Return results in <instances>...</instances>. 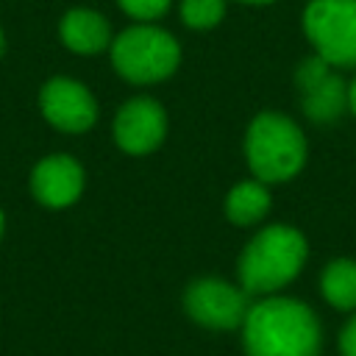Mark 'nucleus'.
<instances>
[{"mask_svg":"<svg viewBox=\"0 0 356 356\" xmlns=\"http://www.w3.org/2000/svg\"><path fill=\"white\" fill-rule=\"evenodd\" d=\"M245 356H320L323 328L312 306L286 295L250 303L242 323Z\"/></svg>","mask_w":356,"mask_h":356,"instance_id":"nucleus-1","label":"nucleus"},{"mask_svg":"<svg viewBox=\"0 0 356 356\" xmlns=\"http://www.w3.org/2000/svg\"><path fill=\"white\" fill-rule=\"evenodd\" d=\"M309 256L306 236L292 225H267L242 248L236 259V281L248 295H278L292 284Z\"/></svg>","mask_w":356,"mask_h":356,"instance_id":"nucleus-2","label":"nucleus"},{"mask_svg":"<svg viewBox=\"0 0 356 356\" xmlns=\"http://www.w3.org/2000/svg\"><path fill=\"white\" fill-rule=\"evenodd\" d=\"M245 159L261 184H284L306 164V136L281 111H259L245 134Z\"/></svg>","mask_w":356,"mask_h":356,"instance_id":"nucleus-3","label":"nucleus"},{"mask_svg":"<svg viewBox=\"0 0 356 356\" xmlns=\"http://www.w3.org/2000/svg\"><path fill=\"white\" fill-rule=\"evenodd\" d=\"M111 64L128 83H159L181 64V44L159 25L139 22L111 42Z\"/></svg>","mask_w":356,"mask_h":356,"instance_id":"nucleus-4","label":"nucleus"},{"mask_svg":"<svg viewBox=\"0 0 356 356\" xmlns=\"http://www.w3.org/2000/svg\"><path fill=\"white\" fill-rule=\"evenodd\" d=\"M303 33L331 67H356V0H309Z\"/></svg>","mask_w":356,"mask_h":356,"instance_id":"nucleus-5","label":"nucleus"},{"mask_svg":"<svg viewBox=\"0 0 356 356\" xmlns=\"http://www.w3.org/2000/svg\"><path fill=\"white\" fill-rule=\"evenodd\" d=\"M250 309V295L225 278L203 275L184 289V312L192 323L209 331H234L242 328Z\"/></svg>","mask_w":356,"mask_h":356,"instance_id":"nucleus-6","label":"nucleus"},{"mask_svg":"<svg viewBox=\"0 0 356 356\" xmlns=\"http://www.w3.org/2000/svg\"><path fill=\"white\" fill-rule=\"evenodd\" d=\"M39 108L44 120L64 134H83L97 120L95 95L72 78H50L39 92Z\"/></svg>","mask_w":356,"mask_h":356,"instance_id":"nucleus-7","label":"nucleus"},{"mask_svg":"<svg viewBox=\"0 0 356 356\" xmlns=\"http://www.w3.org/2000/svg\"><path fill=\"white\" fill-rule=\"evenodd\" d=\"M295 83L300 89L303 114L314 122H334L348 108V86L334 72V67L320 56L300 61Z\"/></svg>","mask_w":356,"mask_h":356,"instance_id":"nucleus-8","label":"nucleus"},{"mask_svg":"<svg viewBox=\"0 0 356 356\" xmlns=\"http://www.w3.org/2000/svg\"><path fill=\"white\" fill-rule=\"evenodd\" d=\"M167 136L164 106L153 97H131L114 117V142L131 156L153 153Z\"/></svg>","mask_w":356,"mask_h":356,"instance_id":"nucleus-9","label":"nucleus"},{"mask_svg":"<svg viewBox=\"0 0 356 356\" xmlns=\"http://www.w3.org/2000/svg\"><path fill=\"white\" fill-rule=\"evenodd\" d=\"M31 192L47 209H67L83 192V167L67 153L44 156L31 172Z\"/></svg>","mask_w":356,"mask_h":356,"instance_id":"nucleus-10","label":"nucleus"},{"mask_svg":"<svg viewBox=\"0 0 356 356\" xmlns=\"http://www.w3.org/2000/svg\"><path fill=\"white\" fill-rule=\"evenodd\" d=\"M58 36L67 50L78 56H95L111 47V28L108 19L92 8H72L58 22Z\"/></svg>","mask_w":356,"mask_h":356,"instance_id":"nucleus-11","label":"nucleus"},{"mask_svg":"<svg viewBox=\"0 0 356 356\" xmlns=\"http://www.w3.org/2000/svg\"><path fill=\"white\" fill-rule=\"evenodd\" d=\"M270 203H273V197H270L267 184H261L259 178L239 181L225 197V217L234 225L248 228V225H256V222H261L267 217Z\"/></svg>","mask_w":356,"mask_h":356,"instance_id":"nucleus-12","label":"nucleus"},{"mask_svg":"<svg viewBox=\"0 0 356 356\" xmlns=\"http://www.w3.org/2000/svg\"><path fill=\"white\" fill-rule=\"evenodd\" d=\"M320 292L328 306L356 312V259H334L320 273Z\"/></svg>","mask_w":356,"mask_h":356,"instance_id":"nucleus-13","label":"nucleus"},{"mask_svg":"<svg viewBox=\"0 0 356 356\" xmlns=\"http://www.w3.org/2000/svg\"><path fill=\"white\" fill-rule=\"evenodd\" d=\"M225 14V0H181V19L192 31L214 28Z\"/></svg>","mask_w":356,"mask_h":356,"instance_id":"nucleus-14","label":"nucleus"},{"mask_svg":"<svg viewBox=\"0 0 356 356\" xmlns=\"http://www.w3.org/2000/svg\"><path fill=\"white\" fill-rule=\"evenodd\" d=\"M117 3H120V8L131 19H136V22H153V19H159V17L167 14V8H170L172 0H117Z\"/></svg>","mask_w":356,"mask_h":356,"instance_id":"nucleus-15","label":"nucleus"},{"mask_svg":"<svg viewBox=\"0 0 356 356\" xmlns=\"http://www.w3.org/2000/svg\"><path fill=\"white\" fill-rule=\"evenodd\" d=\"M339 353L342 356H356V314H350L348 323L339 331Z\"/></svg>","mask_w":356,"mask_h":356,"instance_id":"nucleus-16","label":"nucleus"},{"mask_svg":"<svg viewBox=\"0 0 356 356\" xmlns=\"http://www.w3.org/2000/svg\"><path fill=\"white\" fill-rule=\"evenodd\" d=\"M348 111L356 117V78L348 83Z\"/></svg>","mask_w":356,"mask_h":356,"instance_id":"nucleus-17","label":"nucleus"},{"mask_svg":"<svg viewBox=\"0 0 356 356\" xmlns=\"http://www.w3.org/2000/svg\"><path fill=\"white\" fill-rule=\"evenodd\" d=\"M239 3H250V6H264V3H273V0H239Z\"/></svg>","mask_w":356,"mask_h":356,"instance_id":"nucleus-18","label":"nucleus"},{"mask_svg":"<svg viewBox=\"0 0 356 356\" xmlns=\"http://www.w3.org/2000/svg\"><path fill=\"white\" fill-rule=\"evenodd\" d=\"M3 228H6V220H3V211H0V236H3Z\"/></svg>","mask_w":356,"mask_h":356,"instance_id":"nucleus-19","label":"nucleus"},{"mask_svg":"<svg viewBox=\"0 0 356 356\" xmlns=\"http://www.w3.org/2000/svg\"><path fill=\"white\" fill-rule=\"evenodd\" d=\"M0 53H3V31H0Z\"/></svg>","mask_w":356,"mask_h":356,"instance_id":"nucleus-20","label":"nucleus"}]
</instances>
